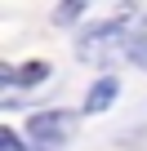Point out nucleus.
<instances>
[{"mask_svg": "<svg viewBox=\"0 0 147 151\" xmlns=\"http://www.w3.org/2000/svg\"><path fill=\"white\" fill-rule=\"evenodd\" d=\"M125 18H107V22H94L76 36V58L89 62V67H112L116 53H125Z\"/></svg>", "mask_w": 147, "mask_h": 151, "instance_id": "nucleus-1", "label": "nucleus"}, {"mask_svg": "<svg viewBox=\"0 0 147 151\" xmlns=\"http://www.w3.org/2000/svg\"><path fill=\"white\" fill-rule=\"evenodd\" d=\"M76 133V116L71 111H36L27 120V138H31V151H58L62 142H71Z\"/></svg>", "mask_w": 147, "mask_h": 151, "instance_id": "nucleus-2", "label": "nucleus"}, {"mask_svg": "<svg viewBox=\"0 0 147 151\" xmlns=\"http://www.w3.org/2000/svg\"><path fill=\"white\" fill-rule=\"evenodd\" d=\"M116 93H120V80H116V76L107 71V76H98V80L89 85V93H85V116H98V111H107L112 102H116Z\"/></svg>", "mask_w": 147, "mask_h": 151, "instance_id": "nucleus-3", "label": "nucleus"}, {"mask_svg": "<svg viewBox=\"0 0 147 151\" xmlns=\"http://www.w3.org/2000/svg\"><path fill=\"white\" fill-rule=\"evenodd\" d=\"M49 71H54V67H49L45 58H31V62H22V67H0V80H5V85H22V89H27V85H45V80H49Z\"/></svg>", "mask_w": 147, "mask_h": 151, "instance_id": "nucleus-4", "label": "nucleus"}, {"mask_svg": "<svg viewBox=\"0 0 147 151\" xmlns=\"http://www.w3.org/2000/svg\"><path fill=\"white\" fill-rule=\"evenodd\" d=\"M125 58H129L134 67L147 71V31H129V40H125Z\"/></svg>", "mask_w": 147, "mask_h": 151, "instance_id": "nucleus-5", "label": "nucleus"}, {"mask_svg": "<svg viewBox=\"0 0 147 151\" xmlns=\"http://www.w3.org/2000/svg\"><path fill=\"white\" fill-rule=\"evenodd\" d=\"M80 14H85V0H71V5H58V9H54V22L67 27V22H76Z\"/></svg>", "mask_w": 147, "mask_h": 151, "instance_id": "nucleus-6", "label": "nucleus"}, {"mask_svg": "<svg viewBox=\"0 0 147 151\" xmlns=\"http://www.w3.org/2000/svg\"><path fill=\"white\" fill-rule=\"evenodd\" d=\"M0 147H5V151H22V142H18L14 129H0Z\"/></svg>", "mask_w": 147, "mask_h": 151, "instance_id": "nucleus-7", "label": "nucleus"}]
</instances>
